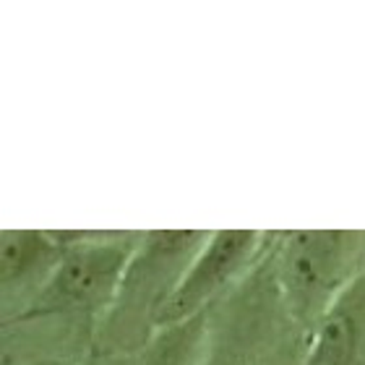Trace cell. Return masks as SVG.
Returning a JSON list of instances; mask_svg holds the SVG:
<instances>
[{
  "label": "cell",
  "mask_w": 365,
  "mask_h": 365,
  "mask_svg": "<svg viewBox=\"0 0 365 365\" xmlns=\"http://www.w3.org/2000/svg\"><path fill=\"white\" fill-rule=\"evenodd\" d=\"M144 232H71L63 230V259L42 295L24 316H71L99 321L110 311L123 274Z\"/></svg>",
  "instance_id": "cell-4"
},
{
  "label": "cell",
  "mask_w": 365,
  "mask_h": 365,
  "mask_svg": "<svg viewBox=\"0 0 365 365\" xmlns=\"http://www.w3.org/2000/svg\"><path fill=\"white\" fill-rule=\"evenodd\" d=\"M206 327H209V313L157 329L149 344L138 352V365H201Z\"/></svg>",
  "instance_id": "cell-8"
},
{
  "label": "cell",
  "mask_w": 365,
  "mask_h": 365,
  "mask_svg": "<svg viewBox=\"0 0 365 365\" xmlns=\"http://www.w3.org/2000/svg\"><path fill=\"white\" fill-rule=\"evenodd\" d=\"M305 365H365V274L321 316L308 339Z\"/></svg>",
  "instance_id": "cell-7"
},
{
  "label": "cell",
  "mask_w": 365,
  "mask_h": 365,
  "mask_svg": "<svg viewBox=\"0 0 365 365\" xmlns=\"http://www.w3.org/2000/svg\"><path fill=\"white\" fill-rule=\"evenodd\" d=\"M272 237L274 232H259V230L212 232V237L206 240L201 253L193 259L182 282L173 292L170 303L162 308L157 329L182 324L212 311L256 269V264L269 251Z\"/></svg>",
  "instance_id": "cell-5"
},
{
  "label": "cell",
  "mask_w": 365,
  "mask_h": 365,
  "mask_svg": "<svg viewBox=\"0 0 365 365\" xmlns=\"http://www.w3.org/2000/svg\"><path fill=\"white\" fill-rule=\"evenodd\" d=\"M269 251L209 311L201 365H305L311 334L284 303Z\"/></svg>",
  "instance_id": "cell-1"
},
{
  "label": "cell",
  "mask_w": 365,
  "mask_h": 365,
  "mask_svg": "<svg viewBox=\"0 0 365 365\" xmlns=\"http://www.w3.org/2000/svg\"><path fill=\"white\" fill-rule=\"evenodd\" d=\"M269 256L284 303L311 334L334 297L365 274V230L274 232Z\"/></svg>",
  "instance_id": "cell-3"
},
{
  "label": "cell",
  "mask_w": 365,
  "mask_h": 365,
  "mask_svg": "<svg viewBox=\"0 0 365 365\" xmlns=\"http://www.w3.org/2000/svg\"><path fill=\"white\" fill-rule=\"evenodd\" d=\"M63 230H3L0 232V287L3 321L19 319L42 295L63 259Z\"/></svg>",
  "instance_id": "cell-6"
},
{
  "label": "cell",
  "mask_w": 365,
  "mask_h": 365,
  "mask_svg": "<svg viewBox=\"0 0 365 365\" xmlns=\"http://www.w3.org/2000/svg\"><path fill=\"white\" fill-rule=\"evenodd\" d=\"M209 237V230H146L110 311L99 321L94 350L110 355L144 350L157 334L162 308Z\"/></svg>",
  "instance_id": "cell-2"
}]
</instances>
